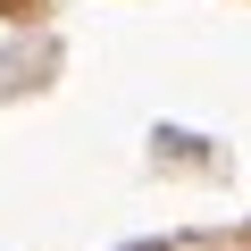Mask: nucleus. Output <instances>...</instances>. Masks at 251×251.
Wrapping results in <instances>:
<instances>
[{
  "mask_svg": "<svg viewBox=\"0 0 251 251\" xmlns=\"http://www.w3.org/2000/svg\"><path fill=\"white\" fill-rule=\"evenodd\" d=\"M0 9H9V17H34V9H42V0H0Z\"/></svg>",
  "mask_w": 251,
  "mask_h": 251,
  "instance_id": "1",
  "label": "nucleus"
},
{
  "mask_svg": "<svg viewBox=\"0 0 251 251\" xmlns=\"http://www.w3.org/2000/svg\"><path fill=\"white\" fill-rule=\"evenodd\" d=\"M134 251H168V243H134Z\"/></svg>",
  "mask_w": 251,
  "mask_h": 251,
  "instance_id": "2",
  "label": "nucleus"
}]
</instances>
